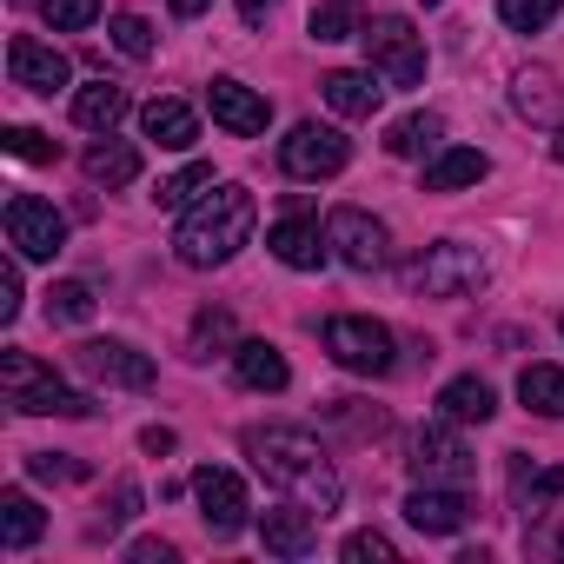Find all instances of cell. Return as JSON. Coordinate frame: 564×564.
<instances>
[{"instance_id": "cell-1", "label": "cell", "mask_w": 564, "mask_h": 564, "mask_svg": "<svg viewBox=\"0 0 564 564\" xmlns=\"http://www.w3.org/2000/svg\"><path fill=\"white\" fill-rule=\"evenodd\" d=\"M246 452L252 465L272 478V485H286L300 505H313L319 518L339 511V471L326 465V452L313 445V432H293V425H265V432H246Z\"/></svg>"}, {"instance_id": "cell-2", "label": "cell", "mask_w": 564, "mask_h": 564, "mask_svg": "<svg viewBox=\"0 0 564 564\" xmlns=\"http://www.w3.org/2000/svg\"><path fill=\"white\" fill-rule=\"evenodd\" d=\"M252 219H259V206H252L246 186H213L206 199H193V206L180 213L173 252H180L186 265H226V259L252 239Z\"/></svg>"}, {"instance_id": "cell-3", "label": "cell", "mask_w": 564, "mask_h": 564, "mask_svg": "<svg viewBox=\"0 0 564 564\" xmlns=\"http://www.w3.org/2000/svg\"><path fill=\"white\" fill-rule=\"evenodd\" d=\"M0 392H8L21 419H87L94 412V399L54 379V366H41L34 352H0Z\"/></svg>"}, {"instance_id": "cell-4", "label": "cell", "mask_w": 564, "mask_h": 564, "mask_svg": "<svg viewBox=\"0 0 564 564\" xmlns=\"http://www.w3.org/2000/svg\"><path fill=\"white\" fill-rule=\"evenodd\" d=\"M405 286L425 293V300H465V293L485 286V252L465 246V239H438L405 265Z\"/></svg>"}, {"instance_id": "cell-5", "label": "cell", "mask_w": 564, "mask_h": 564, "mask_svg": "<svg viewBox=\"0 0 564 564\" xmlns=\"http://www.w3.org/2000/svg\"><path fill=\"white\" fill-rule=\"evenodd\" d=\"M359 41H366V67H372L386 87H419V80H425V34H412L405 14L366 21Z\"/></svg>"}, {"instance_id": "cell-6", "label": "cell", "mask_w": 564, "mask_h": 564, "mask_svg": "<svg viewBox=\"0 0 564 564\" xmlns=\"http://www.w3.org/2000/svg\"><path fill=\"white\" fill-rule=\"evenodd\" d=\"M326 352H333L346 372H359V379H386V372L399 366V339H392V326H379V319H366V313H339V319H326Z\"/></svg>"}, {"instance_id": "cell-7", "label": "cell", "mask_w": 564, "mask_h": 564, "mask_svg": "<svg viewBox=\"0 0 564 564\" xmlns=\"http://www.w3.org/2000/svg\"><path fill=\"white\" fill-rule=\"evenodd\" d=\"M346 160H352V140L339 127H319V120H300L279 140V166L293 180H333V173H346Z\"/></svg>"}, {"instance_id": "cell-8", "label": "cell", "mask_w": 564, "mask_h": 564, "mask_svg": "<svg viewBox=\"0 0 564 564\" xmlns=\"http://www.w3.org/2000/svg\"><path fill=\"white\" fill-rule=\"evenodd\" d=\"M412 471H419V485H471L478 465H471L458 425L438 419V425H419V438H412Z\"/></svg>"}, {"instance_id": "cell-9", "label": "cell", "mask_w": 564, "mask_h": 564, "mask_svg": "<svg viewBox=\"0 0 564 564\" xmlns=\"http://www.w3.org/2000/svg\"><path fill=\"white\" fill-rule=\"evenodd\" d=\"M193 498H199V518H206L213 538H239L246 518H252V498H246L239 471H226V465H199L193 471Z\"/></svg>"}, {"instance_id": "cell-10", "label": "cell", "mask_w": 564, "mask_h": 564, "mask_svg": "<svg viewBox=\"0 0 564 564\" xmlns=\"http://www.w3.org/2000/svg\"><path fill=\"white\" fill-rule=\"evenodd\" d=\"M8 246H14L21 259H54V252L67 246V219H61L47 199L14 193V199H8Z\"/></svg>"}, {"instance_id": "cell-11", "label": "cell", "mask_w": 564, "mask_h": 564, "mask_svg": "<svg viewBox=\"0 0 564 564\" xmlns=\"http://www.w3.org/2000/svg\"><path fill=\"white\" fill-rule=\"evenodd\" d=\"M74 359H80L87 379H100V386H127V392H147V386L160 379V366H153L140 346H127V339H87Z\"/></svg>"}, {"instance_id": "cell-12", "label": "cell", "mask_w": 564, "mask_h": 564, "mask_svg": "<svg viewBox=\"0 0 564 564\" xmlns=\"http://www.w3.org/2000/svg\"><path fill=\"white\" fill-rule=\"evenodd\" d=\"M326 239H333V252L352 265V272H372V265H386V226L366 213V206H339L333 219H326Z\"/></svg>"}, {"instance_id": "cell-13", "label": "cell", "mask_w": 564, "mask_h": 564, "mask_svg": "<svg viewBox=\"0 0 564 564\" xmlns=\"http://www.w3.org/2000/svg\"><path fill=\"white\" fill-rule=\"evenodd\" d=\"M8 74H14V87H28V94H61V87L74 80L67 54L47 47V41H34V34H14V41H8Z\"/></svg>"}, {"instance_id": "cell-14", "label": "cell", "mask_w": 564, "mask_h": 564, "mask_svg": "<svg viewBox=\"0 0 564 564\" xmlns=\"http://www.w3.org/2000/svg\"><path fill=\"white\" fill-rule=\"evenodd\" d=\"M259 544L272 551V557H306L313 544H319V511L313 505H272V511H259Z\"/></svg>"}, {"instance_id": "cell-15", "label": "cell", "mask_w": 564, "mask_h": 564, "mask_svg": "<svg viewBox=\"0 0 564 564\" xmlns=\"http://www.w3.org/2000/svg\"><path fill=\"white\" fill-rule=\"evenodd\" d=\"M265 246H272L279 265H293V272H319V265L333 259V239H326L319 219H306V213H286V219L265 232Z\"/></svg>"}, {"instance_id": "cell-16", "label": "cell", "mask_w": 564, "mask_h": 564, "mask_svg": "<svg viewBox=\"0 0 564 564\" xmlns=\"http://www.w3.org/2000/svg\"><path fill=\"white\" fill-rule=\"evenodd\" d=\"M206 107H213V120L226 127V133H265V120H272V100L265 94H252L246 80H232V74H219L213 87H206Z\"/></svg>"}, {"instance_id": "cell-17", "label": "cell", "mask_w": 564, "mask_h": 564, "mask_svg": "<svg viewBox=\"0 0 564 564\" xmlns=\"http://www.w3.org/2000/svg\"><path fill=\"white\" fill-rule=\"evenodd\" d=\"M405 518H412L425 538H452V531H465L471 498H465V485H419V491L405 498Z\"/></svg>"}, {"instance_id": "cell-18", "label": "cell", "mask_w": 564, "mask_h": 564, "mask_svg": "<svg viewBox=\"0 0 564 564\" xmlns=\"http://www.w3.org/2000/svg\"><path fill=\"white\" fill-rule=\"evenodd\" d=\"M232 379H239L246 392H286V386H293L286 352L265 346V339H239V346H232Z\"/></svg>"}, {"instance_id": "cell-19", "label": "cell", "mask_w": 564, "mask_h": 564, "mask_svg": "<svg viewBox=\"0 0 564 564\" xmlns=\"http://www.w3.org/2000/svg\"><path fill=\"white\" fill-rule=\"evenodd\" d=\"M319 94H326V107H333L339 120H372L379 100H386V87H372V67H366V74H359V67H339V74L319 80Z\"/></svg>"}, {"instance_id": "cell-20", "label": "cell", "mask_w": 564, "mask_h": 564, "mask_svg": "<svg viewBox=\"0 0 564 564\" xmlns=\"http://www.w3.org/2000/svg\"><path fill=\"white\" fill-rule=\"evenodd\" d=\"M140 133H147L160 153H186V147L199 140V120H193L186 100H153V107L140 113Z\"/></svg>"}, {"instance_id": "cell-21", "label": "cell", "mask_w": 564, "mask_h": 564, "mask_svg": "<svg viewBox=\"0 0 564 564\" xmlns=\"http://www.w3.org/2000/svg\"><path fill=\"white\" fill-rule=\"evenodd\" d=\"M74 120H80L87 133H113V127L127 120V87H113V80H87V87L74 94Z\"/></svg>"}, {"instance_id": "cell-22", "label": "cell", "mask_w": 564, "mask_h": 564, "mask_svg": "<svg viewBox=\"0 0 564 564\" xmlns=\"http://www.w3.org/2000/svg\"><path fill=\"white\" fill-rule=\"evenodd\" d=\"M491 173V160L478 147H445L432 166H425V193H458V186H478Z\"/></svg>"}, {"instance_id": "cell-23", "label": "cell", "mask_w": 564, "mask_h": 564, "mask_svg": "<svg viewBox=\"0 0 564 564\" xmlns=\"http://www.w3.org/2000/svg\"><path fill=\"white\" fill-rule=\"evenodd\" d=\"M438 140H445L438 113H405V120L386 127V153L392 160H425V153H438Z\"/></svg>"}, {"instance_id": "cell-24", "label": "cell", "mask_w": 564, "mask_h": 564, "mask_svg": "<svg viewBox=\"0 0 564 564\" xmlns=\"http://www.w3.org/2000/svg\"><path fill=\"white\" fill-rule=\"evenodd\" d=\"M491 412H498V392L485 379H452L438 392V419H452V425H485Z\"/></svg>"}, {"instance_id": "cell-25", "label": "cell", "mask_w": 564, "mask_h": 564, "mask_svg": "<svg viewBox=\"0 0 564 564\" xmlns=\"http://www.w3.org/2000/svg\"><path fill=\"white\" fill-rule=\"evenodd\" d=\"M41 531H47V511H41L28 491H0V544H8V551H28Z\"/></svg>"}, {"instance_id": "cell-26", "label": "cell", "mask_w": 564, "mask_h": 564, "mask_svg": "<svg viewBox=\"0 0 564 564\" xmlns=\"http://www.w3.org/2000/svg\"><path fill=\"white\" fill-rule=\"evenodd\" d=\"M511 100H518V113H524V120H538V127H557V107H564V94H557V74H551V67H524Z\"/></svg>"}, {"instance_id": "cell-27", "label": "cell", "mask_w": 564, "mask_h": 564, "mask_svg": "<svg viewBox=\"0 0 564 564\" xmlns=\"http://www.w3.org/2000/svg\"><path fill=\"white\" fill-rule=\"evenodd\" d=\"M87 180L94 186H127V180H140V147H127V140H100V147H87Z\"/></svg>"}, {"instance_id": "cell-28", "label": "cell", "mask_w": 564, "mask_h": 564, "mask_svg": "<svg viewBox=\"0 0 564 564\" xmlns=\"http://www.w3.org/2000/svg\"><path fill=\"white\" fill-rule=\"evenodd\" d=\"M518 399H524V412H538V419H564V372H557V366H524V372H518Z\"/></svg>"}, {"instance_id": "cell-29", "label": "cell", "mask_w": 564, "mask_h": 564, "mask_svg": "<svg viewBox=\"0 0 564 564\" xmlns=\"http://www.w3.org/2000/svg\"><path fill=\"white\" fill-rule=\"evenodd\" d=\"M199 186H213V166H206V160H186L180 173H166V180L153 186V206H160V213H186Z\"/></svg>"}, {"instance_id": "cell-30", "label": "cell", "mask_w": 564, "mask_h": 564, "mask_svg": "<svg viewBox=\"0 0 564 564\" xmlns=\"http://www.w3.org/2000/svg\"><path fill=\"white\" fill-rule=\"evenodd\" d=\"M557 498H564V465H551V471H524L518 465V511L524 518H544Z\"/></svg>"}, {"instance_id": "cell-31", "label": "cell", "mask_w": 564, "mask_h": 564, "mask_svg": "<svg viewBox=\"0 0 564 564\" xmlns=\"http://www.w3.org/2000/svg\"><path fill=\"white\" fill-rule=\"evenodd\" d=\"M47 319L54 326H87L94 319V286L87 279H61V286L47 293Z\"/></svg>"}, {"instance_id": "cell-32", "label": "cell", "mask_w": 564, "mask_h": 564, "mask_svg": "<svg viewBox=\"0 0 564 564\" xmlns=\"http://www.w3.org/2000/svg\"><path fill=\"white\" fill-rule=\"evenodd\" d=\"M226 346H239V333H232V313L206 306V313L193 319V359H213V352H226ZM226 359H232V352H226Z\"/></svg>"}, {"instance_id": "cell-33", "label": "cell", "mask_w": 564, "mask_h": 564, "mask_svg": "<svg viewBox=\"0 0 564 564\" xmlns=\"http://www.w3.org/2000/svg\"><path fill=\"white\" fill-rule=\"evenodd\" d=\"M557 8H564V0H498V21H505L511 34H544Z\"/></svg>"}, {"instance_id": "cell-34", "label": "cell", "mask_w": 564, "mask_h": 564, "mask_svg": "<svg viewBox=\"0 0 564 564\" xmlns=\"http://www.w3.org/2000/svg\"><path fill=\"white\" fill-rule=\"evenodd\" d=\"M313 41H352L359 34V14H352V0H326V8H313Z\"/></svg>"}, {"instance_id": "cell-35", "label": "cell", "mask_w": 564, "mask_h": 564, "mask_svg": "<svg viewBox=\"0 0 564 564\" xmlns=\"http://www.w3.org/2000/svg\"><path fill=\"white\" fill-rule=\"evenodd\" d=\"M41 14H47L54 34H80V28L100 21V0H41Z\"/></svg>"}, {"instance_id": "cell-36", "label": "cell", "mask_w": 564, "mask_h": 564, "mask_svg": "<svg viewBox=\"0 0 564 564\" xmlns=\"http://www.w3.org/2000/svg\"><path fill=\"white\" fill-rule=\"evenodd\" d=\"M107 34H113V47H120L127 61H153V28H147L140 14H113Z\"/></svg>"}, {"instance_id": "cell-37", "label": "cell", "mask_w": 564, "mask_h": 564, "mask_svg": "<svg viewBox=\"0 0 564 564\" xmlns=\"http://www.w3.org/2000/svg\"><path fill=\"white\" fill-rule=\"evenodd\" d=\"M28 471H34L41 485H80V478H87V465L67 458V452H28Z\"/></svg>"}, {"instance_id": "cell-38", "label": "cell", "mask_w": 564, "mask_h": 564, "mask_svg": "<svg viewBox=\"0 0 564 564\" xmlns=\"http://www.w3.org/2000/svg\"><path fill=\"white\" fill-rule=\"evenodd\" d=\"M8 153H14V160H28V166H47L61 147H54L41 127H8Z\"/></svg>"}, {"instance_id": "cell-39", "label": "cell", "mask_w": 564, "mask_h": 564, "mask_svg": "<svg viewBox=\"0 0 564 564\" xmlns=\"http://www.w3.org/2000/svg\"><path fill=\"white\" fill-rule=\"evenodd\" d=\"M392 557H399V544L386 531H352L346 538V564H392Z\"/></svg>"}, {"instance_id": "cell-40", "label": "cell", "mask_w": 564, "mask_h": 564, "mask_svg": "<svg viewBox=\"0 0 564 564\" xmlns=\"http://www.w3.org/2000/svg\"><path fill=\"white\" fill-rule=\"evenodd\" d=\"M14 319H21V252L0 259V326H14Z\"/></svg>"}, {"instance_id": "cell-41", "label": "cell", "mask_w": 564, "mask_h": 564, "mask_svg": "<svg viewBox=\"0 0 564 564\" xmlns=\"http://www.w3.org/2000/svg\"><path fill=\"white\" fill-rule=\"evenodd\" d=\"M133 511H140V485H133V478H120V485H113V511L100 518V531H120Z\"/></svg>"}, {"instance_id": "cell-42", "label": "cell", "mask_w": 564, "mask_h": 564, "mask_svg": "<svg viewBox=\"0 0 564 564\" xmlns=\"http://www.w3.org/2000/svg\"><path fill=\"white\" fill-rule=\"evenodd\" d=\"M127 557H133V564H173L180 551H173L166 538H140V544H127Z\"/></svg>"}, {"instance_id": "cell-43", "label": "cell", "mask_w": 564, "mask_h": 564, "mask_svg": "<svg viewBox=\"0 0 564 564\" xmlns=\"http://www.w3.org/2000/svg\"><path fill=\"white\" fill-rule=\"evenodd\" d=\"M140 452H153V458L173 452V432H166V425H147V432H140Z\"/></svg>"}, {"instance_id": "cell-44", "label": "cell", "mask_w": 564, "mask_h": 564, "mask_svg": "<svg viewBox=\"0 0 564 564\" xmlns=\"http://www.w3.org/2000/svg\"><path fill=\"white\" fill-rule=\"evenodd\" d=\"M272 8H279V0H239V21H246V28H259Z\"/></svg>"}, {"instance_id": "cell-45", "label": "cell", "mask_w": 564, "mask_h": 564, "mask_svg": "<svg viewBox=\"0 0 564 564\" xmlns=\"http://www.w3.org/2000/svg\"><path fill=\"white\" fill-rule=\"evenodd\" d=\"M206 8H213V0H173V14H186V21H193V14H206Z\"/></svg>"}, {"instance_id": "cell-46", "label": "cell", "mask_w": 564, "mask_h": 564, "mask_svg": "<svg viewBox=\"0 0 564 564\" xmlns=\"http://www.w3.org/2000/svg\"><path fill=\"white\" fill-rule=\"evenodd\" d=\"M551 153H557V160H564V120H557V140H551Z\"/></svg>"}]
</instances>
